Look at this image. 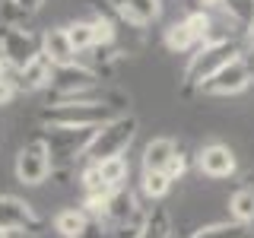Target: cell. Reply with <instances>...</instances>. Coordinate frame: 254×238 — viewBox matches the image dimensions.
Returning <instances> with one entry per match:
<instances>
[{"instance_id":"13","label":"cell","mask_w":254,"mask_h":238,"mask_svg":"<svg viewBox=\"0 0 254 238\" xmlns=\"http://www.w3.org/2000/svg\"><path fill=\"white\" fill-rule=\"evenodd\" d=\"M175 153H178V146L172 137H153L143 149V172H165Z\"/></svg>"},{"instance_id":"26","label":"cell","mask_w":254,"mask_h":238,"mask_svg":"<svg viewBox=\"0 0 254 238\" xmlns=\"http://www.w3.org/2000/svg\"><path fill=\"white\" fill-rule=\"evenodd\" d=\"M185 172H188V159H185V153L178 149V153L172 156V162L165 165V175H169V181H178Z\"/></svg>"},{"instance_id":"1","label":"cell","mask_w":254,"mask_h":238,"mask_svg":"<svg viewBox=\"0 0 254 238\" xmlns=\"http://www.w3.org/2000/svg\"><path fill=\"white\" fill-rule=\"evenodd\" d=\"M235 58H242V45H238L235 38L222 35V38L203 42L197 48V54H190V63L185 70V86H197V89H200V83H206L216 70H222L226 63H232Z\"/></svg>"},{"instance_id":"21","label":"cell","mask_w":254,"mask_h":238,"mask_svg":"<svg viewBox=\"0 0 254 238\" xmlns=\"http://www.w3.org/2000/svg\"><path fill=\"white\" fill-rule=\"evenodd\" d=\"M169 187H172V181H169V175H165V172H143L140 190L149 197V200H162V197L169 194Z\"/></svg>"},{"instance_id":"4","label":"cell","mask_w":254,"mask_h":238,"mask_svg":"<svg viewBox=\"0 0 254 238\" xmlns=\"http://www.w3.org/2000/svg\"><path fill=\"white\" fill-rule=\"evenodd\" d=\"M99 127H76V130H64V127H51V133L45 137V146L51 153V172H58L61 165H70L73 159L86 156V146L92 143Z\"/></svg>"},{"instance_id":"22","label":"cell","mask_w":254,"mask_h":238,"mask_svg":"<svg viewBox=\"0 0 254 238\" xmlns=\"http://www.w3.org/2000/svg\"><path fill=\"white\" fill-rule=\"evenodd\" d=\"M165 45H169V51L181 54V51H190V48H194L197 42H194V35L188 32L185 19H181V22H172V26L165 29Z\"/></svg>"},{"instance_id":"10","label":"cell","mask_w":254,"mask_h":238,"mask_svg":"<svg viewBox=\"0 0 254 238\" xmlns=\"http://www.w3.org/2000/svg\"><path fill=\"white\" fill-rule=\"evenodd\" d=\"M197 169L206 178H229L235 172V153L226 143H206V146H200V153H197Z\"/></svg>"},{"instance_id":"14","label":"cell","mask_w":254,"mask_h":238,"mask_svg":"<svg viewBox=\"0 0 254 238\" xmlns=\"http://www.w3.org/2000/svg\"><path fill=\"white\" fill-rule=\"evenodd\" d=\"M137 197L130 194L127 187H118V190H111L108 194V213H105V219H111V222H127V219H133L137 216Z\"/></svg>"},{"instance_id":"29","label":"cell","mask_w":254,"mask_h":238,"mask_svg":"<svg viewBox=\"0 0 254 238\" xmlns=\"http://www.w3.org/2000/svg\"><path fill=\"white\" fill-rule=\"evenodd\" d=\"M200 10H213V6H222V0H197Z\"/></svg>"},{"instance_id":"12","label":"cell","mask_w":254,"mask_h":238,"mask_svg":"<svg viewBox=\"0 0 254 238\" xmlns=\"http://www.w3.org/2000/svg\"><path fill=\"white\" fill-rule=\"evenodd\" d=\"M54 79V67L48 63L42 54L29 63L26 70L13 73V83H16V92H38V89H48Z\"/></svg>"},{"instance_id":"7","label":"cell","mask_w":254,"mask_h":238,"mask_svg":"<svg viewBox=\"0 0 254 238\" xmlns=\"http://www.w3.org/2000/svg\"><path fill=\"white\" fill-rule=\"evenodd\" d=\"M251 83H254V70L245 63V58H235L232 63H226L222 70H216L206 83H200V92L213 95V99H226V95L245 92Z\"/></svg>"},{"instance_id":"19","label":"cell","mask_w":254,"mask_h":238,"mask_svg":"<svg viewBox=\"0 0 254 238\" xmlns=\"http://www.w3.org/2000/svg\"><path fill=\"white\" fill-rule=\"evenodd\" d=\"M188 238H248V229L242 222H213V226L190 232Z\"/></svg>"},{"instance_id":"6","label":"cell","mask_w":254,"mask_h":238,"mask_svg":"<svg viewBox=\"0 0 254 238\" xmlns=\"http://www.w3.org/2000/svg\"><path fill=\"white\" fill-rule=\"evenodd\" d=\"M48 89L54 92V102L79 99V95L99 89V70L83 67V63H73V67L54 70V79H51V86H48Z\"/></svg>"},{"instance_id":"17","label":"cell","mask_w":254,"mask_h":238,"mask_svg":"<svg viewBox=\"0 0 254 238\" xmlns=\"http://www.w3.org/2000/svg\"><path fill=\"white\" fill-rule=\"evenodd\" d=\"M229 216H232V222H242V226L254 222V187H242L229 197Z\"/></svg>"},{"instance_id":"8","label":"cell","mask_w":254,"mask_h":238,"mask_svg":"<svg viewBox=\"0 0 254 238\" xmlns=\"http://www.w3.org/2000/svg\"><path fill=\"white\" fill-rule=\"evenodd\" d=\"M51 175V153H48L45 140H32L16 153V178L19 184H42V181Z\"/></svg>"},{"instance_id":"9","label":"cell","mask_w":254,"mask_h":238,"mask_svg":"<svg viewBox=\"0 0 254 238\" xmlns=\"http://www.w3.org/2000/svg\"><path fill=\"white\" fill-rule=\"evenodd\" d=\"M42 219L32 210V203H26L16 194H0V232H38Z\"/></svg>"},{"instance_id":"25","label":"cell","mask_w":254,"mask_h":238,"mask_svg":"<svg viewBox=\"0 0 254 238\" xmlns=\"http://www.w3.org/2000/svg\"><path fill=\"white\" fill-rule=\"evenodd\" d=\"M79 184H83L86 190V197H95V194H108V187H105V181H102V175H99V165H86L83 169V178H79Z\"/></svg>"},{"instance_id":"28","label":"cell","mask_w":254,"mask_h":238,"mask_svg":"<svg viewBox=\"0 0 254 238\" xmlns=\"http://www.w3.org/2000/svg\"><path fill=\"white\" fill-rule=\"evenodd\" d=\"M13 95H16V83H13V76H3V79H0V105H10Z\"/></svg>"},{"instance_id":"15","label":"cell","mask_w":254,"mask_h":238,"mask_svg":"<svg viewBox=\"0 0 254 238\" xmlns=\"http://www.w3.org/2000/svg\"><path fill=\"white\" fill-rule=\"evenodd\" d=\"M54 229L64 235V238H83L86 229H89V216H86L79 206H70V210H61L54 216Z\"/></svg>"},{"instance_id":"31","label":"cell","mask_w":254,"mask_h":238,"mask_svg":"<svg viewBox=\"0 0 254 238\" xmlns=\"http://www.w3.org/2000/svg\"><path fill=\"white\" fill-rule=\"evenodd\" d=\"M0 238H6V232H0Z\"/></svg>"},{"instance_id":"18","label":"cell","mask_w":254,"mask_h":238,"mask_svg":"<svg viewBox=\"0 0 254 238\" xmlns=\"http://www.w3.org/2000/svg\"><path fill=\"white\" fill-rule=\"evenodd\" d=\"M92 22V38H95V48H111L115 45V38H118V26H115V19H111L108 13H95V19H89Z\"/></svg>"},{"instance_id":"30","label":"cell","mask_w":254,"mask_h":238,"mask_svg":"<svg viewBox=\"0 0 254 238\" xmlns=\"http://www.w3.org/2000/svg\"><path fill=\"white\" fill-rule=\"evenodd\" d=\"M245 38H248V48H254V22L245 29Z\"/></svg>"},{"instance_id":"27","label":"cell","mask_w":254,"mask_h":238,"mask_svg":"<svg viewBox=\"0 0 254 238\" xmlns=\"http://www.w3.org/2000/svg\"><path fill=\"white\" fill-rule=\"evenodd\" d=\"M10 3H13L19 13H26V16H35V13L45 6V0H10Z\"/></svg>"},{"instance_id":"20","label":"cell","mask_w":254,"mask_h":238,"mask_svg":"<svg viewBox=\"0 0 254 238\" xmlns=\"http://www.w3.org/2000/svg\"><path fill=\"white\" fill-rule=\"evenodd\" d=\"M64 29H67V38H70V45H73L76 54H83V51H89V48H95L92 22H89V19H76V22H70V26H64Z\"/></svg>"},{"instance_id":"24","label":"cell","mask_w":254,"mask_h":238,"mask_svg":"<svg viewBox=\"0 0 254 238\" xmlns=\"http://www.w3.org/2000/svg\"><path fill=\"white\" fill-rule=\"evenodd\" d=\"M222 10L229 13V19H235L245 29L254 22V0H222Z\"/></svg>"},{"instance_id":"16","label":"cell","mask_w":254,"mask_h":238,"mask_svg":"<svg viewBox=\"0 0 254 238\" xmlns=\"http://www.w3.org/2000/svg\"><path fill=\"white\" fill-rule=\"evenodd\" d=\"M92 165H95V162H92ZM99 175H102V181H105L108 190H118V187H124L127 175H130V162H127L124 156L105 159V162H99Z\"/></svg>"},{"instance_id":"2","label":"cell","mask_w":254,"mask_h":238,"mask_svg":"<svg viewBox=\"0 0 254 238\" xmlns=\"http://www.w3.org/2000/svg\"><path fill=\"white\" fill-rule=\"evenodd\" d=\"M115 118L111 102H54L51 108L42 111V121L64 130H76V127H102Z\"/></svg>"},{"instance_id":"11","label":"cell","mask_w":254,"mask_h":238,"mask_svg":"<svg viewBox=\"0 0 254 238\" xmlns=\"http://www.w3.org/2000/svg\"><path fill=\"white\" fill-rule=\"evenodd\" d=\"M42 58L51 63L54 70H64V67H73L79 54L73 51V45H70L67 38V29H48L42 35Z\"/></svg>"},{"instance_id":"3","label":"cell","mask_w":254,"mask_h":238,"mask_svg":"<svg viewBox=\"0 0 254 238\" xmlns=\"http://www.w3.org/2000/svg\"><path fill=\"white\" fill-rule=\"evenodd\" d=\"M137 118L133 115H115L111 121H105L95 130L92 143L86 146V159L89 162H105V159H115V156H124L127 146L133 143V137H137Z\"/></svg>"},{"instance_id":"5","label":"cell","mask_w":254,"mask_h":238,"mask_svg":"<svg viewBox=\"0 0 254 238\" xmlns=\"http://www.w3.org/2000/svg\"><path fill=\"white\" fill-rule=\"evenodd\" d=\"M42 54V38H35L26 26H0V58L10 63L13 73L26 70Z\"/></svg>"},{"instance_id":"23","label":"cell","mask_w":254,"mask_h":238,"mask_svg":"<svg viewBox=\"0 0 254 238\" xmlns=\"http://www.w3.org/2000/svg\"><path fill=\"white\" fill-rule=\"evenodd\" d=\"M185 26H188L190 35H194V42H197V45H203V42H210V38H213V16L206 13V10L190 13L188 19H185Z\"/></svg>"}]
</instances>
